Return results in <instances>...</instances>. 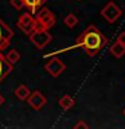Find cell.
<instances>
[{"label": "cell", "instance_id": "cell-1", "mask_svg": "<svg viewBox=\"0 0 125 129\" xmlns=\"http://www.w3.org/2000/svg\"><path fill=\"white\" fill-rule=\"evenodd\" d=\"M77 46L83 48L89 56H96L102 48L106 46L108 38L101 32L96 26H89L82 34H81L75 40Z\"/></svg>", "mask_w": 125, "mask_h": 129}, {"label": "cell", "instance_id": "cell-2", "mask_svg": "<svg viewBox=\"0 0 125 129\" xmlns=\"http://www.w3.org/2000/svg\"><path fill=\"white\" fill-rule=\"evenodd\" d=\"M28 39H30V42L34 44L35 48L43 50L44 47H47V44H50V42L52 40V35L48 32V30L36 27L35 30L28 35Z\"/></svg>", "mask_w": 125, "mask_h": 129}, {"label": "cell", "instance_id": "cell-3", "mask_svg": "<svg viewBox=\"0 0 125 129\" xmlns=\"http://www.w3.org/2000/svg\"><path fill=\"white\" fill-rule=\"evenodd\" d=\"M16 26H18V28L23 32V34L30 35L31 32L38 27V22H36V19L32 16L31 12H24V14H22L19 16Z\"/></svg>", "mask_w": 125, "mask_h": 129}, {"label": "cell", "instance_id": "cell-4", "mask_svg": "<svg viewBox=\"0 0 125 129\" xmlns=\"http://www.w3.org/2000/svg\"><path fill=\"white\" fill-rule=\"evenodd\" d=\"M36 22H38V27L44 28V30H50L55 24V15L48 10V8H42L40 11L36 12Z\"/></svg>", "mask_w": 125, "mask_h": 129}, {"label": "cell", "instance_id": "cell-5", "mask_svg": "<svg viewBox=\"0 0 125 129\" xmlns=\"http://www.w3.org/2000/svg\"><path fill=\"white\" fill-rule=\"evenodd\" d=\"M121 15H122V11H121V8L117 6L114 2L106 3V6L101 10V16H102L108 23H114Z\"/></svg>", "mask_w": 125, "mask_h": 129}, {"label": "cell", "instance_id": "cell-6", "mask_svg": "<svg viewBox=\"0 0 125 129\" xmlns=\"http://www.w3.org/2000/svg\"><path fill=\"white\" fill-rule=\"evenodd\" d=\"M44 70H46L52 78H58V77L66 70V64H65L59 58H51L46 64H44Z\"/></svg>", "mask_w": 125, "mask_h": 129}, {"label": "cell", "instance_id": "cell-7", "mask_svg": "<svg viewBox=\"0 0 125 129\" xmlns=\"http://www.w3.org/2000/svg\"><path fill=\"white\" fill-rule=\"evenodd\" d=\"M26 101L28 102V105L34 109V110H40V109L47 104V98L42 94V91H39V90L31 91Z\"/></svg>", "mask_w": 125, "mask_h": 129}, {"label": "cell", "instance_id": "cell-8", "mask_svg": "<svg viewBox=\"0 0 125 129\" xmlns=\"http://www.w3.org/2000/svg\"><path fill=\"white\" fill-rule=\"evenodd\" d=\"M12 38H14V31L0 19V51L6 50L10 46Z\"/></svg>", "mask_w": 125, "mask_h": 129}, {"label": "cell", "instance_id": "cell-9", "mask_svg": "<svg viewBox=\"0 0 125 129\" xmlns=\"http://www.w3.org/2000/svg\"><path fill=\"white\" fill-rule=\"evenodd\" d=\"M12 70H14V64H11L8 62L6 59V56H4L2 54V51H0V82H3Z\"/></svg>", "mask_w": 125, "mask_h": 129}, {"label": "cell", "instance_id": "cell-10", "mask_svg": "<svg viewBox=\"0 0 125 129\" xmlns=\"http://www.w3.org/2000/svg\"><path fill=\"white\" fill-rule=\"evenodd\" d=\"M30 93H31L30 87H28L27 85H23V83H20L19 86L15 89V97L19 101H26L27 97L30 95Z\"/></svg>", "mask_w": 125, "mask_h": 129}, {"label": "cell", "instance_id": "cell-11", "mask_svg": "<svg viewBox=\"0 0 125 129\" xmlns=\"http://www.w3.org/2000/svg\"><path fill=\"white\" fill-rule=\"evenodd\" d=\"M58 105L60 108L63 109V110H70V109L75 105V100L73 98L71 95H69V94H65V95H62L59 98V101H58Z\"/></svg>", "mask_w": 125, "mask_h": 129}, {"label": "cell", "instance_id": "cell-12", "mask_svg": "<svg viewBox=\"0 0 125 129\" xmlns=\"http://www.w3.org/2000/svg\"><path fill=\"white\" fill-rule=\"evenodd\" d=\"M110 54L114 56V58H122L125 55V44H121L118 42L112 44L110 46Z\"/></svg>", "mask_w": 125, "mask_h": 129}, {"label": "cell", "instance_id": "cell-13", "mask_svg": "<svg viewBox=\"0 0 125 129\" xmlns=\"http://www.w3.org/2000/svg\"><path fill=\"white\" fill-rule=\"evenodd\" d=\"M24 7L30 10L31 14H36V10L44 3V0H23Z\"/></svg>", "mask_w": 125, "mask_h": 129}, {"label": "cell", "instance_id": "cell-14", "mask_svg": "<svg viewBox=\"0 0 125 129\" xmlns=\"http://www.w3.org/2000/svg\"><path fill=\"white\" fill-rule=\"evenodd\" d=\"M4 56H6V59L11 64H15L16 62H19V59H20V54H19L18 50H10Z\"/></svg>", "mask_w": 125, "mask_h": 129}, {"label": "cell", "instance_id": "cell-15", "mask_svg": "<svg viewBox=\"0 0 125 129\" xmlns=\"http://www.w3.org/2000/svg\"><path fill=\"white\" fill-rule=\"evenodd\" d=\"M63 23L66 24L69 28H74L77 24H78V18H77L74 14H69V15H66V18H65Z\"/></svg>", "mask_w": 125, "mask_h": 129}, {"label": "cell", "instance_id": "cell-16", "mask_svg": "<svg viewBox=\"0 0 125 129\" xmlns=\"http://www.w3.org/2000/svg\"><path fill=\"white\" fill-rule=\"evenodd\" d=\"M10 4L15 10H23L24 8V2L23 0H10Z\"/></svg>", "mask_w": 125, "mask_h": 129}, {"label": "cell", "instance_id": "cell-17", "mask_svg": "<svg viewBox=\"0 0 125 129\" xmlns=\"http://www.w3.org/2000/svg\"><path fill=\"white\" fill-rule=\"evenodd\" d=\"M81 128H82V129H87V128H89V125L85 122V121L81 120V121H78V122L74 125V129H81Z\"/></svg>", "mask_w": 125, "mask_h": 129}, {"label": "cell", "instance_id": "cell-18", "mask_svg": "<svg viewBox=\"0 0 125 129\" xmlns=\"http://www.w3.org/2000/svg\"><path fill=\"white\" fill-rule=\"evenodd\" d=\"M116 42H118V43H121V44H125V31L121 32V34L117 36V40H116Z\"/></svg>", "mask_w": 125, "mask_h": 129}, {"label": "cell", "instance_id": "cell-19", "mask_svg": "<svg viewBox=\"0 0 125 129\" xmlns=\"http://www.w3.org/2000/svg\"><path fill=\"white\" fill-rule=\"evenodd\" d=\"M3 104H4V97H3L2 94H0V106H2Z\"/></svg>", "mask_w": 125, "mask_h": 129}, {"label": "cell", "instance_id": "cell-20", "mask_svg": "<svg viewBox=\"0 0 125 129\" xmlns=\"http://www.w3.org/2000/svg\"><path fill=\"white\" fill-rule=\"evenodd\" d=\"M122 113H124V116H125V108H124V112H122Z\"/></svg>", "mask_w": 125, "mask_h": 129}]
</instances>
